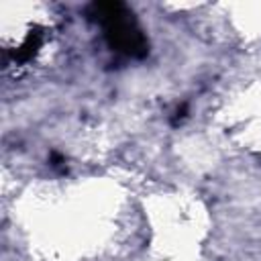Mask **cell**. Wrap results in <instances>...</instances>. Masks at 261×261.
<instances>
[{
    "instance_id": "obj_1",
    "label": "cell",
    "mask_w": 261,
    "mask_h": 261,
    "mask_svg": "<svg viewBox=\"0 0 261 261\" xmlns=\"http://www.w3.org/2000/svg\"><path fill=\"white\" fill-rule=\"evenodd\" d=\"M92 14L98 16V20L106 29L108 43L124 51L128 55H143L147 51V43L143 33L135 27V22L128 18V12L124 4L120 2H100L92 6Z\"/></svg>"
}]
</instances>
